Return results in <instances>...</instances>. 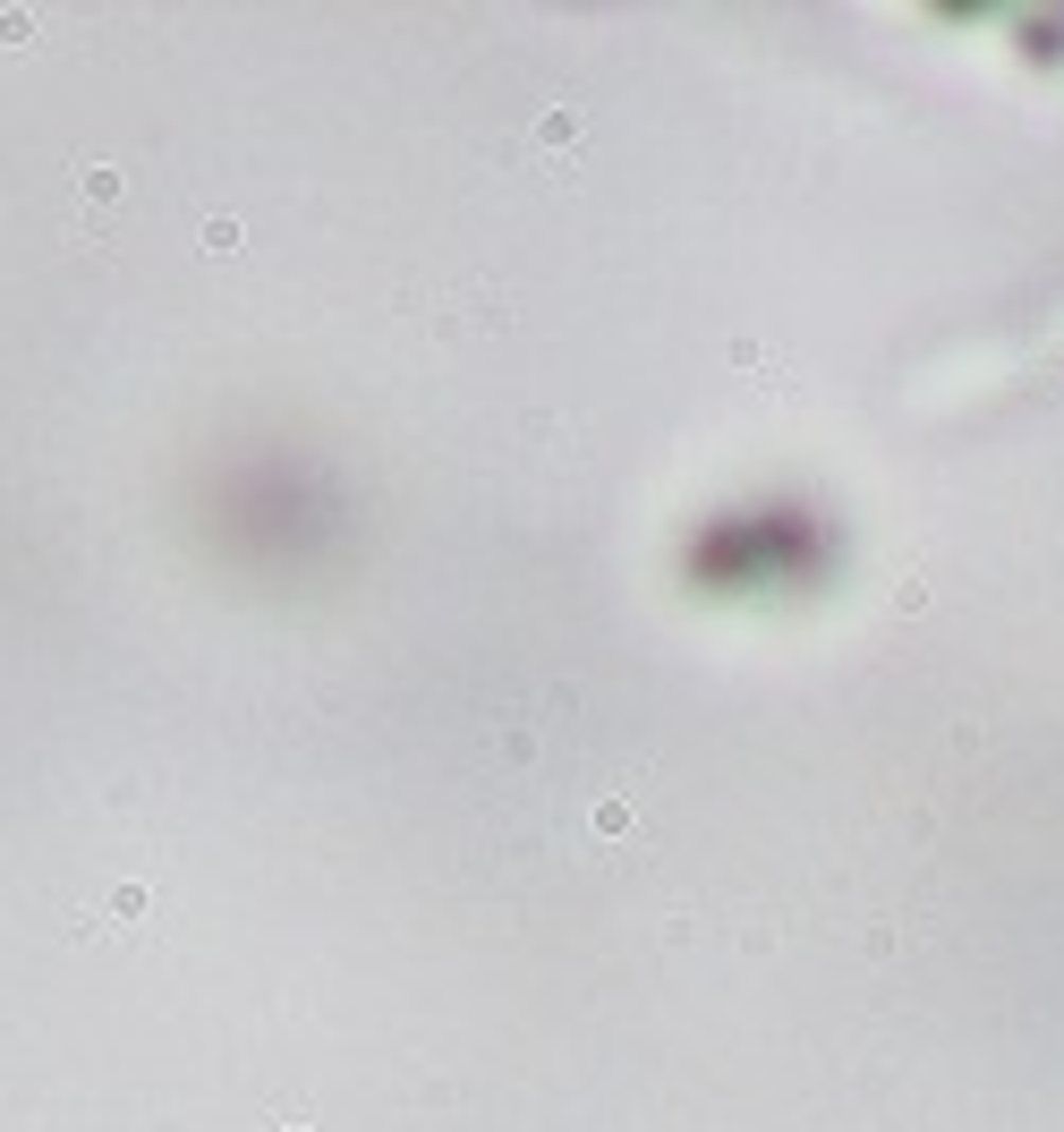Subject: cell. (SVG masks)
<instances>
[{
	"label": "cell",
	"instance_id": "obj_1",
	"mask_svg": "<svg viewBox=\"0 0 1064 1132\" xmlns=\"http://www.w3.org/2000/svg\"><path fill=\"white\" fill-rule=\"evenodd\" d=\"M205 255H238V222H205Z\"/></svg>",
	"mask_w": 1064,
	"mask_h": 1132
}]
</instances>
